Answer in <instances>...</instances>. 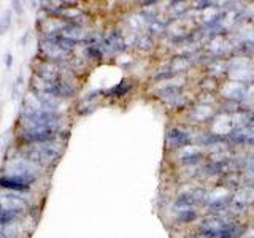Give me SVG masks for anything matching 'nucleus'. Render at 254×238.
<instances>
[{
	"label": "nucleus",
	"mask_w": 254,
	"mask_h": 238,
	"mask_svg": "<svg viewBox=\"0 0 254 238\" xmlns=\"http://www.w3.org/2000/svg\"><path fill=\"white\" fill-rule=\"evenodd\" d=\"M61 115L56 111H48L40 107H27L21 113L22 129H53L59 130Z\"/></svg>",
	"instance_id": "nucleus-1"
},
{
	"label": "nucleus",
	"mask_w": 254,
	"mask_h": 238,
	"mask_svg": "<svg viewBox=\"0 0 254 238\" xmlns=\"http://www.w3.org/2000/svg\"><path fill=\"white\" fill-rule=\"evenodd\" d=\"M62 154V148L54 143H43V145H32L24 151V159L34 165H46L54 162Z\"/></svg>",
	"instance_id": "nucleus-2"
},
{
	"label": "nucleus",
	"mask_w": 254,
	"mask_h": 238,
	"mask_svg": "<svg viewBox=\"0 0 254 238\" xmlns=\"http://www.w3.org/2000/svg\"><path fill=\"white\" fill-rule=\"evenodd\" d=\"M19 137L22 143L32 145H43V143H51L58 137V130L53 129H21Z\"/></svg>",
	"instance_id": "nucleus-3"
},
{
	"label": "nucleus",
	"mask_w": 254,
	"mask_h": 238,
	"mask_svg": "<svg viewBox=\"0 0 254 238\" xmlns=\"http://www.w3.org/2000/svg\"><path fill=\"white\" fill-rule=\"evenodd\" d=\"M0 210H6L18 216L19 213L27 210V202L19 192L5 190V192L0 195Z\"/></svg>",
	"instance_id": "nucleus-4"
},
{
	"label": "nucleus",
	"mask_w": 254,
	"mask_h": 238,
	"mask_svg": "<svg viewBox=\"0 0 254 238\" xmlns=\"http://www.w3.org/2000/svg\"><path fill=\"white\" fill-rule=\"evenodd\" d=\"M40 53L43 56V60L48 62H54V63H61V62H65L70 59V53L64 51L62 48H59L58 45L51 43L50 40L46 38H40Z\"/></svg>",
	"instance_id": "nucleus-5"
},
{
	"label": "nucleus",
	"mask_w": 254,
	"mask_h": 238,
	"mask_svg": "<svg viewBox=\"0 0 254 238\" xmlns=\"http://www.w3.org/2000/svg\"><path fill=\"white\" fill-rule=\"evenodd\" d=\"M126 42H124V37L119 30H113L110 32L108 35L103 37L102 43H100V50L103 53V58L105 56H115L119 54L126 50Z\"/></svg>",
	"instance_id": "nucleus-6"
},
{
	"label": "nucleus",
	"mask_w": 254,
	"mask_h": 238,
	"mask_svg": "<svg viewBox=\"0 0 254 238\" xmlns=\"http://www.w3.org/2000/svg\"><path fill=\"white\" fill-rule=\"evenodd\" d=\"M35 75L45 79V81H51V83L65 79L64 78V71L61 68V63H54L48 60H42L38 63V67L35 68Z\"/></svg>",
	"instance_id": "nucleus-7"
},
{
	"label": "nucleus",
	"mask_w": 254,
	"mask_h": 238,
	"mask_svg": "<svg viewBox=\"0 0 254 238\" xmlns=\"http://www.w3.org/2000/svg\"><path fill=\"white\" fill-rule=\"evenodd\" d=\"M192 143L190 138V133L180 129V127H172V129L167 132V146L170 149H181V148H188Z\"/></svg>",
	"instance_id": "nucleus-8"
},
{
	"label": "nucleus",
	"mask_w": 254,
	"mask_h": 238,
	"mask_svg": "<svg viewBox=\"0 0 254 238\" xmlns=\"http://www.w3.org/2000/svg\"><path fill=\"white\" fill-rule=\"evenodd\" d=\"M30 184L32 181L22 177H16V175H5L0 178V189L11 190V192H27L30 190Z\"/></svg>",
	"instance_id": "nucleus-9"
},
{
	"label": "nucleus",
	"mask_w": 254,
	"mask_h": 238,
	"mask_svg": "<svg viewBox=\"0 0 254 238\" xmlns=\"http://www.w3.org/2000/svg\"><path fill=\"white\" fill-rule=\"evenodd\" d=\"M224 95L230 102L242 100V99L246 97V87L243 84H238V83H230V84L226 86Z\"/></svg>",
	"instance_id": "nucleus-10"
},
{
	"label": "nucleus",
	"mask_w": 254,
	"mask_h": 238,
	"mask_svg": "<svg viewBox=\"0 0 254 238\" xmlns=\"http://www.w3.org/2000/svg\"><path fill=\"white\" fill-rule=\"evenodd\" d=\"M13 24V10H5L0 16V35H5Z\"/></svg>",
	"instance_id": "nucleus-11"
},
{
	"label": "nucleus",
	"mask_w": 254,
	"mask_h": 238,
	"mask_svg": "<svg viewBox=\"0 0 254 238\" xmlns=\"http://www.w3.org/2000/svg\"><path fill=\"white\" fill-rule=\"evenodd\" d=\"M130 87L132 86L127 83V81H121L118 86L111 87V89L107 94H108V97H123V95H126L127 92L130 91Z\"/></svg>",
	"instance_id": "nucleus-12"
},
{
	"label": "nucleus",
	"mask_w": 254,
	"mask_h": 238,
	"mask_svg": "<svg viewBox=\"0 0 254 238\" xmlns=\"http://www.w3.org/2000/svg\"><path fill=\"white\" fill-rule=\"evenodd\" d=\"M197 216H198L197 211L190 210V208H188V210H180V213H178V221L183 222V224H189V222H194L197 219Z\"/></svg>",
	"instance_id": "nucleus-13"
},
{
	"label": "nucleus",
	"mask_w": 254,
	"mask_h": 238,
	"mask_svg": "<svg viewBox=\"0 0 254 238\" xmlns=\"http://www.w3.org/2000/svg\"><path fill=\"white\" fill-rule=\"evenodd\" d=\"M135 46H137V50L141 51V53L151 51V50H153V40H151V37H148V35H143V37H140L137 40Z\"/></svg>",
	"instance_id": "nucleus-14"
},
{
	"label": "nucleus",
	"mask_w": 254,
	"mask_h": 238,
	"mask_svg": "<svg viewBox=\"0 0 254 238\" xmlns=\"http://www.w3.org/2000/svg\"><path fill=\"white\" fill-rule=\"evenodd\" d=\"M202 159V153L200 151H189V153H186L185 156H181V162L183 164H197L200 162Z\"/></svg>",
	"instance_id": "nucleus-15"
},
{
	"label": "nucleus",
	"mask_w": 254,
	"mask_h": 238,
	"mask_svg": "<svg viewBox=\"0 0 254 238\" xmlns=\"http://www.w3.org/2000/svg\"><path fill=\"white\" fill-rule=\"evenodd\" d=\"M86 56L89 59H102L103 58V53L100 50V43L99 45H91V46H87L86 48Z\"/></svg>",
	"instance_id": "nucleus-16"
},
{
	"label": "nucleus",
	"mask_w": 254,
	"mask_h": 238,
	"mask_svg": "<svg viewBox=\"0 0 254 238\" xmlns=\"http://www.w3.org/2000/svg\"><path fill=\"white\" fill-rule=\"evenodd\" d=\"M18 218L16 214L10 213V211H6V210H0V226H8V224H11V222Z\"/></svg>",
	"instance_id": "nucleus-17"
},
{
	"label": "nucleus",
	"mask_w": 254,
	"mask_h": 238,
	"mask_svg": "<svg viewBox=\"0 0 254 238\" xmlns=\"http://www.w3.org/2000/svg\"><path fill=\"white\" fill-rule=\"evenodd\" d=\"M175 73H177V71H173V70H169V71H164V73H157L156 76H154V79L156 81H159V79H167V78H172V76H175Z\"/></svg>",
	"instance_id": "nucleus-18"
},
{
	"label": "nucleus",
	"mask_w": 254,
	"mask_h": 238,
	"mask_svg": "<svg viewBox=\"0 0 254 238\" xmlns=\"http://www.w3.org/2000/svg\"><path fill=\"white\" fill-rule=\"evenodd\" d=\"M11 6H13V11L18 14V16H21L24 13V8H22V3L21 2H13Z\"/></svg>",
	"instance_id": "nucleus-19"
},
{
	"label": "nucleus",
	"mask_w": 254,
	"mask_h": 238,
	"mask_svg": "<svg viewBox=\"0 0 254 238\" xmlns=\"http://www.w3.org/2000/svg\"><path fill=\"white\" fill-rule=\"evenodd\" d=\"M214 5H216L214 2H198L195 8H197V10H205V8H211Z\"/></svg>",
	"instance_id": "nucleus-20"
},
{
	"label": "nucleus",
	"mask_w": 254,
	"mask_h": 238,
	"mask_svg": "<svg viewBox=\"0 0 254 238\" xmlns=\"http://www.w3.org/2000/svg\"><path fill=\"white\" fill-rule=\"evenodd\" d=\"M5 63H6V68H10V67H11V63H13V56H11V54H6Z\"/></svg>",
	"instance_id": "nucleus-21"
},
{
	"label": "nucleus",
	"mask_w": 254,
	"mask_h": 238,
	"mask_svg": "<svg viewBox=\"0 0 254 238\" xmlns=\"http://www.w3.org/2000/svg\"><path fill=\"white\" fill-rule=\"evenodd\" d=\"M186 238H198V237H186Z\"/></svg>",
	"instance_id": "nucleus-22"
},
{
	"label": "nucleus",
	"mask_w": 254,
	"mask_h": 238,
	"mask_svg": "<svg viewBox=\"0 0 254 238\" xmlns=\"http://www.w3.org/2000/svg\"><path fill=\"white\" fill-rule=\"evenodd\" d=\"M0 238H3V235H2V232H0Z\"/></svg>",
	"instance_id": "nucleus-23"
}]
</instances>
